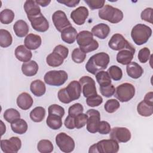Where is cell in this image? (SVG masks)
<instances>
[{
	"label": "cell",
	"instance_id": "47",
	"mask_svg": "<svg viewBox=\"0 0 153 153\" xmlns=\"http://www.w3.org/2000/svg\"><path fill=\"white\" fill-rule=\"evenodd\" d=\"M84 111V108L82 105L79 103H76L73 104L69 108L68 115L72 117H76L77 115L82 113Z\"/></svg>",
	"mask_w": 153,
	"mask_h": 153
},
{
	"label": "cell",
	"instance_id": "10",
	"mask_svg": "<svg viewBox=\"0 0 153 153\" xmlns=\"http://www.w3.org/2000/svg\"><path fill=\"white\" fill-rule=\"evenodd\" d=\"M79 82L82 87L83 96L85 97H88L97 94L95 81L91 77L83 76L79 78Z\"/></svg>",
	"mask_w": 153,
	"mask_h": 153
},
{
	"label": "cell",
	"instance_id": "35",
	"mask_svg": "<svg viewBox=\"0 0 153 153\" xmlns=\"http://www.w3.org/2000/svg\"><path fill=\"white\" fill-rule=\"evenodd\" d=\"M4 118L8 123L11 124L20 118V114L16 109L9 108L5 111L4 113Z\"/></svg>",
	"mask_w": 153,
	"mask_h": 153
},
{
	"label": "cell",
	"instance_id": "13",
	"mask_svg": "<svg viewBox=\"0 0 153 153\" xmlns=\"http://www.w3.org/2000/svg\"><path fill=\"white\" fill-rule=\"evenodd\" d=\"M52 20L56 29L60 32L64 29L72 26L65 13L61 10H57L53 13Z\"/></svg>",
	"mask_w": 153,
	"mask_h": 153
},
{
	"label": "cell",
	"instance_id": "32",
	"mask_svg": "<svg viewBox=\"0 0 153 153\" xmlns=\"http://www.w3.org/2000/svg\"><path fill=\"white\" fill-rule=\"evenodd\" d=\"M47 125L53 130H58L62 126V117L57 115L48 114L46 120Z\"/></svg>",
	"mask_w": 153,
	"mask_h": 153
},
{
	"label": "cell",
	"instance_id": "14",
	"mask_svg": "<svg viewBox=\"0 0 153 153\" xmlns=\"http://www.w3.org/2000/svg\"><path fill=\"white\" fill-rule=\"evenodd\" d=\"M136 50L129 42L124 49L121 50L117 54V61L123 65L129 64L133 59Z\"/></svg>",
	"mask_w": 153,
	"mask_h": 153
},
{
	"label": "cell",
	"instance_id": "36",
	"mask_svg": "<svg viewBox=\"0 0 153 153\" xmlns=\"http://www.w3.org/2000/svg\"><path fill=\"white\" fill-rule=\"evenodd\" d=\"M37 149L41 153H50L54 149L52 142L47 139H42L38 142Z\"/></svg>",
	"mask_w": 153,
	"mask_h": 153
},
{
	"label": "cell",
	"instance_id": "12",
	"mask_svg": "<svg viewBox=\"0 0 153 153\" xmlns=\"http://www.w3.org/2000/svg\"><path fill=\"white\" fill-rule=\"evenodd\" d=\"M86 114L88 115L87 121V130L91 133L97 132L98 126L100 120V112L96 109H88Z\"/></svg>",
	"mask_w": 153,
	"mask_h": 153
},
{
	"label": "cell",
	"instance_id": "55",
	"mask_svg": "<svg viewBox=\"0 0 153 153\" xmlns=\"http://www.w3.org/2000/svg\"><path fill=\"white\" fill-rule=\"evenodd\" d=\"M143 101L145 103H146L147 104L153 106V93H152V91H149L145 94V96L144 97Z\"/></svg>",
	"mask_w": 153,
	"mask_h": 153
},
{
	"label": "cell",
	"instance_id": "1",
	"mask_svg": "<svg viewBox=\"0 0 153 153\" xmlns=\"http://www.w3.org/2000/svg\"><path fill=\"white\" fill-rule=\"evenodd\" d=\"M109 60V56L107 53L105 52L96 53L88 59L85 65V69L89 73L96 75L98 72L108 67Z\"/></svg>",
	"mask_w": 153,
	"mask_h": 153
},
{
	"label": "cell",
	"instance_id": "21",
	"mask_svg": "<svg viewBox=\"0 0 153 153\" xmlns=\"http://www.w3.org/2000/svg\"><path fill=\"white\" fill-rule=\"evenodd\" d=\"M25 11L27 14V18L36 17L41 14L40 7L35 1H26L23 6Z\"/></svg>",
	"mask_w": 153,
	"mask_h": 153
},
{
	"label": "cell",
	"instance_id": "6",
	"mask_svg": "<svg viewBox=\"0 0 153 153\" xmlns=\"http://www.w3.org/2000/svg\"><path fill=\"white\" fill-rule=\"evenodd\" d=\"M68 79L66 71L63 70H53L47 72L44 77L45 82L52 86H60L65 83Z\"/></svg>",
	"mask_w": 153,
	"mask_h": 153
},
{
	"label": "cell",
	"instance_id": "43",
	"mask_svg": "<svg viewBox=\"0 0 153 153\" xmlns=\"http://www.w3.org/2000/svg\"><path fill=\"white\" fill-rule=\"evenodd\" d=\"M48 114H52L57 115L60 117H63L65 115V109L62 106L57 104H53L49 106L48 108Z\"/></svg>",
	"mask_w": 153,
	"mask_h": 153
},
{
	"label": "cell",
	"instance_id": "17",
	"mask_svg": "<svg viewBox=\"0 0 153 153\" xmlns=\"http://www.w3.org/2000/svg\"><path fill=\"white\" fill-rule=\"evenodd\" d=\"M89 14L88 9L84 6H81L73 10L71 13V18L77 25H83Z\"/></svg>",
	"mask_w": 153,
	"mask_h": 153
},
{
	"label": "cell",
	"instance_id": "11",
	"mask_svg": "<svg viewBox=\"0 0 153 153\" xmlns=\"http://www.w3.org/2000/svg\"><path fill=\"white\" fill-rule=\"evenodd\" d=\"M109 137L118 142L126 143L130 140L131 134L130 131L126 127H115L111 129Z\"/></svg>",
	"mask_w": 153,
	"mask_h": 153
},
{
	"label": "cell",
	"instance_id": "57",
	"mask_svg": "<svg viewBox=\"0 0 153 153\" xmlns=\"http://www.w3.org/2000/svg\"><path fill=\"white\" fill-rule=\"evenodd\" d=\"M1 136H2L4 134V133H5L6 131V127L5 126V124H4V123L2 122V121H1Z\"/></svg>",
	"mask_w": 153,
	"mask_h": 153
},
{
	"label": "cell",
	"instance_id": "16",
	"mask_svg": "<svg viewBox=\"0 0 153 153\" xmlns=\"http://www.w3.org/2000/svg\"><path fill=\"white\" fill-rule=\"evenodd\" d=\"M67 96L71 102L78 99L80 97L82 87L79 81L74 80L69 83L65 88Z\"/></svg>",
	"mask_w": 153,
	"mask_h": 153
},
{
	"label": "cell",
	"instance_id": "53",
	"mask_svg": "<svg viewBox=\"0 0 153 153\" xmlns=\"http://www.w3.org/2000/svg\"><path fill=\"white\" fill-rule=\"evenodd\" d=\"M64 124H65V126L68 129L72 130L75 128V117L68 115V116L65 120Z\"/></svg>",
	"mask_w": 153,
	"mask_h": 153
},
{
	"label": "cell",
	"instance_id": "29",
	"mask_svg": "<svg viewBox=\"0 0 153 153\" xmlns=\"http://www.w3.org/2000/svg\"><path fill=\"white\" fill-rule=\"evenodd\" d=\"M11 128L14 133L23 134L27 130L28 126L25 120L20 118L11 124Z\"/></svg>",
	"mask_w": 153,
	"mask_h": 153
},
{
	"label": "cell",
	"instance_id": "44",
	"mask_svg": "<svg viewBox=\"0 0 153 153\" xmlns=\"http://www.w3.org/2000/svg\"><path fill=\"white\" fill-rule=\"evenodd\" d=\"M88 115L86 114L81 113L75 117V128L79 129L82 128L87 124Z\"/></svg>",
	"mask_w": 153,
	"mask_h": 153
},
{
	"label": "cell",
	"instance_id": "52",
	"mask_svg": "<svg viewBox=\"0 0 153 153\" xmlns=\"http://www.w3.org/2000/svg\"><path fill=\"white\" fill-rule=\"evenodd\" d=\"M57 96H58V99L60 102H62L63 103H65V104L71 103V101L69 99V98L67 96V94L66 93L65 88H62L59 91Z\"/></svg>",
	"mask_w": 153,
	"mask_h": 153
},
{
	"label": "cell",
	"instance_id": "56",
	"mask_svg": "<svg viewBox=\"0 0 153 153\" xmlns=\"http://www.w3.org/2000/svg\"><path fill=\"white\" fill-rule=\"evenodd\" d=\"M36 3L38 5H40L41 6L43 7H45L49 5V4L51 2V1L50 0H37L35 1Z\"/></svg>",
	"mask_w": 153,
	"mask_h": 153
},
{
	"label": "cell",
	"instance_id": "18",
	"mask_svg": "<svg viewBox=\"0 0 153 153\" xmlns=\"http://www.w3.org/2000/svg\"><path fill=\"white\" fill-rule=\"evenodd\" d=\"M129 42L120 33H115L112 36L108 42V46L115 51H120L124 49Z\"/></svg>",
	"mask_w": 153,
	"mask_h": 153
},
{
	"label": "cell",
	"instance_id": "50",
	"mask_svg": "<svg viewBox=\"0 0 153 153\" xmlns=\"http://www.w3.org/2000/svg\"><path fill=\"white\" fill-rule=\"evenodd\" d=\"M111 130V126L107 121H101L99 123L97 131L101 134H107L110 133Z\"/></svg>",
	"mask_w": 153,
	"mask_h": 153
},
{
	"label": "cell",
	"instance_id": "24",
	"mask_svg": "<svg viewBox=\"0 0 153 153\" xmlns=\"http://www.w3.org/2000/svg\"><path fill=\"white\" fill-rule=\"evenodd\" d=\"M77 35L78 33L75 28L71 26L61 32V38L66 43L71 44L75 41Z\"/></svg>",
	"mask_w": 153,
	"mask_h": 153
},
{
	"label": "cell",
	"instance_id": "51",
	"mask_svg": "<svg viewBox=\"0 0 153 153\" xmlns=\"http://www.w3.org/2000/svg\"><path fill=\"white\" fill-rule=\"evenodd\" d=\"M54 52H56L60 54L64 59H66L68 56L69 50L67 47L62 45H58L56 46L53 50Z\"/></svg>",
	"mask_w": 153,
	"mask_h": 153
},
{
	"label": "cell",
	"instance_id": "54",
	"mask_svg": "<svg viewBox=\"0 0 153 153\" xmlns=\"http://www.w3.org/2000/svg\"><path fill=\"white\" fill-rule=\"evenodd\" d=\"M57 2L63 4L67 7H76L79 2V0H62V1H57Z\"/></svg>",
	"mask_w": 153,
	"mask_h": 153
},
{
	"label": "cell",
	"instance_id": "42",
	"mask_svg": "<svg viewBox=\"0 0 153 153\" xmlns=\"http://www.w3.org/2000/svg\"><path fill=\"white\" fill-rule=\"evenodd\" d=\"M103 102V98L101 96L96 94L87 97L86 103L88 106L96 107L100 105Z\"/></svg>",
	"mask_w": 153,
	"mask_h": 153
},
{
	"label": "cell",
	"instance_id": "5",
	"mask_svg": "<svg viewBox=\"0 0 153 153\" xmlns=\"http://www.w3.org/2000/svg\"><path fill=\"white\" fill-rule=\"evenodd\" d=\"M98 15L102 20L116 24L120 22L124 17L123 13L117 8H115L110 5H105L99 10Z\"/></svg>",
	"mask_w": 153,
	"mask_h": 153
},
{
	"label": "cell",
	"instance_id": "49",
	"mask_svg": "<svg viewBox=\"0 0 153 153\" xmlns=\"http://www.w3.org/2000/svg\"><path fill=\"white\" fill-rule=\"evenodd\" d=\"M152 13H153V9L151 7L146 8L143 10L141 14L140 17L145 22H149L150 23H152Z\"/></svg>",
	"mask_w": 153,
	"mask_h": 153
},
{
	"label": "cell",
	"instance_id": "22",
	"mask_svg": "<svg viewBox=\"0 0 153 153\" xmlns=\"http://www.w3.org/2000/svg\"><path fill=\"white\" fill-rule=\"evenodd\" d=\"M110 27L105 23H101L94 26L91 29L93 35L99 39H105L110 33Z\"/></svg>",
	"mask_w": 153,
	"mask_h": 153
},
{
	"label": "cell",
	"instance_id": "19",
	"mask_svg": "<svg viewBox=\"0 0 153 153\" xmlns=\"http://www.w3.org/2000/svg\"><path fill=\"white\" fill-rule=\"evenodd\" d=\"M42 43L41 37L33 33L28 34L25 38V46L30 50H35L38 48Z\"/></svg>",
	"mask_w": 153,
	"mask_h": 153
},
{
	"label": "cell",
	"instance_id": "15",
	"mask_svg": "<svg viewBox=\"0 0 153 153\" xmlns=\"http://www.w3.org/2000/svg\"><path fill=\"white\" fill-rule=\"evenodd\" d=\"M28 19L30 22L32 27L36 31L44 32L48 30L49 28L48 22L42 13L36 17L28 18Z\"/></svg>",
	"mask_w": 153,
	"mask_h": 153
},
{
	"label": "cell",
	"instance_id": "23",
	"mask_svg": "<svg viewBox=\"0 0 153 153\" xmlns=\"http://www.w3.org/2000/svg\"><path fill=\"white\" fill-rule=\"evenodd\" d=\"M15 56L20 62H27L30 60L32 57L31 51L27 49L25 45H20L17 46L14 51Z\"/></svg>",
	"mask_w": 153,
	"mask_h": 153
},
{
	"label": "cell",
	"instance_id": "2",
	"mask_svg": "<svg viewBox=\"0 0 153 153\" xmlns=\"http://www.w3.org/2000/svg\"><path fill=\"white\" fill-rule=\"evenodd\" d=\"M76 39L79 48L85 53L94 51L99 47L98 42L93 39V33L88 30L79 32Z\"/></svg>",
	"mask_w": 153,
	"mask_h": 153
},
{
	"label": "cell",
	"instance_id": "25",
	"mask_svg": "<svg viewBox=\"0 0 153 153\" xmlns=\"http://www.w3.org/2000/svg\"><path fill=\"white\" fill-rule=\"evenodd\" d=\"M126 72L127 75L133 79L140 78L143 74V69L140 65L135 62H131L127 65Z\"/></svg>",
	"mask_w": 153,
	"mask_h": 153
},
{
	"label": "cell",
	"instance_id": "46",
	"mask_svg": "<svg viewBox=\"0 0 153 153\" xmlns=\"http://www.w3.org/2000/svg\"><path fill=\"white\" fill-rule=\"evenodd\" d=\"M151 55L150 50L147 47H144L139 51L137 54L138 60L140 63H145L149 60Z\"/></svg>",
	"mask_w": 153,
	"mask_h": 153
},
{
	"label": "cell",
	"instance_id": "31",
	"mask_svg": "<svg viewBox=\"0 0 153 153\" xmlns=\"http://www.w3.org/2000/svg\"><path fill=\"white\" fill-rule=\"evenodd\" d=\"M45 110L42 106L35 107L30 112V119L35 123L41 122L45 118Z\"/></svg>",
	"mask_w": 153,
	"mask_h": 153
},
{
	"label": "cell",
	"instance_id": "37",
	"mask_svg": "<svg viewBox=\"0 0 153 153\" xmlns=\"http://www.w3.org/2000/svg\"><path fill=\"white\" fill-rule=\"evenodd\" d=\"M96 81L100 86L108 85L111 84V78L108 72L101 71L96 75Z\"/></svg>",
	"mask_w": 153,
	"mask_h": 153
},
{
	"label": "cell",
	"instance_id": "30",
	"mask_svg": "<svg viewBox=\"0 0 153 153\" xmlns=\"http://www.w3.org/2000/svg\"><path fill=\"white\" fill-rule=\"evenodd\" d=\"M64 59L58 53L53 51L46 57V62L50 66L58 67L63 63Z\"/></svg>",
	"mask_w": 153,
	"mask_h": 153
},
{
	"label": "cell",
	"instance_id": "26",
	"mask_svg": "<svg viewBox=\"0 0 153 153\" xmlns=\"http://www.w3.org/2000/svg\"><path fill=\"white\" fill-rule=\"evenodd\" d=\"M38 65L35 60L24 62L22 65V73L27 76L35 75L38 71Z\"/></svg>",
	"mask_w": 153,
	"mask_h": 153
},
{
	"label": "cell",
	"instance_id": "39",
	"mask_svg": "<svg viewBox=\"0 0 153 153\" xmlns=\"http://www.w3.org/2000/svg\"><path fill=\"white\" fill-rule=\"evenodd\" d=\"M111 77L114 81H119L122 78V69L117 65H112L107 71Z\"/></svg>",
	"mask_w": 153,
	"mask_h": 153
},
{
	"label": "cell",
	"instance_id": "27",
	"mask_svg": "<svg viewBox=\"0 0 153 153\" xmlns=\"http://www.w3.org/2000/svg\"><path fill=\"white\" fill-rule=\"evenodd\" d=\"M13 30L16 35L19 38H22L27 35L29 30L27 23L23 20H19L13 25Z\"/></svg>",
	"mask_w": 153,
	"mask_h": 153
},
{
	"label": "cell",
	"instance_id": "4",
	"mask_svg": "<svg viewBox=\"0 0 153 153\" xmlns=\"http://www.w3.org/2000/svg\"><path fill=\"white\" fill-rule=\"evenodd\" d=\"M118 142L112 139H103L92 145L88 152L93 153H116L119 151Z\"/></svg>",
	"mask_w": 153,
	"mask_h": 153
},
{
	"label": "cell",
	"instance_id": "34",
	"mask_svg": "<svg viewBox=\"0 0 153 153\" xmlns=\"http://www.w3.org/2000/svg\"><path fill=\"white\" fill-rule=\"evenodd\" d=\"M13 42V38L9 31L5 29H0V46L7 48L10 46Z\"/></svg>",
	"mask_w": 153,
	"mask_h": 153
},
{
	"label": "cell",
	"instance_id": "33",
	"mask_svg": "<svg viewBox=\"0 0 153 153\" xmlns=\"http://www.w3.org/2000/svg\"><path fill=\"white\" fill-rule=\"evenodd\" d=\"M137 111L142 117H150L153 113V106L149 105L142 100L137 105Z\"/></svg>",
	"mask_w": 153,
	"mask_h": 153
},
{
	"label": "cell",
	"instance_id": "20",
	"mask_svg": "<svg viewBox=\"0 0 153 153\" xmlns=\"http://www.w3.org/2000/svg\"><path fill=\"white\" fill-rule=\"evenodd\" d=\"M16 102L17 106L20 109L26 111L32 107L33 100L29 93L23 92L18 96Z\"/></svg>",
	"mask_w": 153,
	"mask_h": 153
},
{
	"label": "cell",
	"instance_id": "40",
	"mask_svg": "<svg viewBox=\"0 0 153 153\" xmlns=\"http://www.w3.org/2000/svg\"><path fill=\"white\" fill-rule=\"evenodd\" d=\"M71 57L75 63H81L86 58V53L82 51L79 48H76L72 51Z\"/></svg>",
	"mask_w": 153,
	"mask_h": 153
},
{
	"label": "cell",
	"instance_id": "38",
	"mask_svg": "<svg viewBox=\"0 0 153 153\" xmlns=\"http://www.w3.org/2000/svg\"><path fill=\"white\" fill-rule=\"evenodd\" d=\"M14 16V13L11 10L4 9L0 13V21L3 24L8 25L13 21Z\"/></svg>",
	"mask_w": 153,
	"mask_h": 153
},
{
	"label": "cell",
	"instance_id": "7",
	"mask_svg": "<svg viewBox=\"0 0 153 153\" xmlns=\"http://www.w3.org/2000/svg\"><path fill=\"white\" fill-rule=\"evenodd\" d=\"M135 94V88L130 83L124 82L119 85L115 89V97L121 102L130 100Z\"/></svg>",
	"mask_w": 153,
	"mask_h": 153
},
{
	"label": "cell",
	"instance_id": "41",
	"mask_svg": "<svg viewBox=\"0 0 153 153\" xmlns=\"http://www.w3.org/2000/svg\"><path fill=\"white\" fill-rule=\"evenodd\" d=\"M120 106V102L118 100L115 99H111L108 100L104 105L105 110L108 113L115 112Z\"/></svg>",
	"mask_w": 153,
	"mask_h": 153
},
{
	"label": "cell",
	"instance_id": "8",
	"mask_svg": "<svg viewBox=\"0 0 153 153\" xmlns=\"http://www.w3.org/2000/svg\"><path fill=\"white\" fill-rule=\"evenodd\" d=\"M56 143L61 151L69 153L75 148V142L74 139L66 133L61 132L56 136Z\"/></svg>",
	"mask_w": 153,
	"mask_h": 153
},
{
	"label": "cell",
	"instance_id": "28",
	"mask_svg": "<svg viewBox=\"0 0 153 153\" xmlns=\"http://www.w3.org/2000/svg\"><path fill=\"white\" fill-rule=\"evenodd\" d=\"M30 90L34 96L41 97L43 96L46 91L45 85L41 79H35L30 83Z\"/></svg>",
	"mask_w": 153,
	"mask_h": 153
},
{
	"label": "cell",
	"instance_id": "45",
	"mask_svg": "<svg viewBox=\"0 0 153 153\" xmlns=\"http://www.w3.org/2000/svg\"><path fill=\"white\" fill-rule=\"evenodd\" d=\"M99 90L102 95L105 97H110L112 96L115 92V88L114 85L111 84L108 85L100 86Z\"/></svg>",
	"mask_w": 153,
	"mask_h": 153
},
{
	"label": "cell",
	"instance_id": "9",
	"mask_svg": "<svg viewBox=\"0 0 153 153\" xmlns=\"http://www.w3.org/2000/svg\"><path fill=\"white\" fill-rule=\"evenodd\" d=\"M21 147L22 141L18 137L1 140V149L5 153H17Z\"/></svg>",
	"mask_w": 153,
	"mask_h": 153
},
{
	"label": "cell",
	"instance_id": "48",
	"mask_svg": "<svg viewBox=\"0 0 153 153\" xmlns=\"http://www.w3.org/2000/svg\"><path fill=\"white\" fill-rule=\"evenodd\" d=\"M84 2L91 10L101 9L105 3V0H84Z\"/></svg>",
	"mask_w": 153,
	"mask_h": 153
},
{
	"label": "cell",
	"instance_id": "3",
	"mask_svg": "<svg viewBox=\"0 0 153 153\" xmlns=\"http://www.w3.org/2000/svg\"><path fill=\"white\" fill-rule=\"evenodd\" d=\"M151 35V28L142 23L136 25L131 31V37L134 42L137 45H141L146 43Z\"/></svg>",
	"mask_w": 153,
	"mask_h": 153
}]
</instances>
